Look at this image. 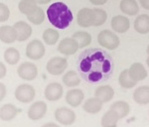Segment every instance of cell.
Wrapping results in <instances>:
<instances>
[{
  "label": "cell",
  "instance_id": "29",
  "mask_svg": "<svg viewBox=\"0 0 149 127\" xmlns=\"http://www.w3.org/2000/svg\"><path fill=\"white\" fill-rule=\"evenodd\" d=\"M4 60L9 65L18 64L19 60H20V53L15 48H8L4 52Z\"/></svg>",
  "mask_w": 149,
  "mask_h": 127
},
{
  "label": "cell",
  "instance_id": "27",
  "mask_svg": "<svg viewBox=\"0 0 149 127\" xmlns=\"http://www.w3.org/2000/svg\"><path fill=\"white\" fill-rule=\"evenodd\" d=\"M73 38L77 40L80 48H85L92 43V36H91L90 33L85 32V31H78V32H76L73 35Z\"/></svg>",
  "mask_w": 149,
  "mask_h": 127
},
{
  "label": "cell",
  "instance_id": "20",
  "mask_svg": "<svg viewBox=\"0 0 149 127\" xmlns=\"http://www.w3.org/2000/svg\"><path fill=\"white\" fill-rule=\"evenodd\" d=\"M95 96L100 99L102 102H107L111 100L114 96V90L110 85L98 87L95 92Z\"/></svg>",
  "mask_w": 149,
  "mask_h": 127
},
{
  "label": "cell",
  "instance_id": "31",
  "mask_svg": "<svg viewBox=\"0 0 149 127\" xmlns=\"http://www.w3.org/2000/svg\"><path fill=\"white\" fill-rule=\"evenodd\" d=\"M27 18H28V20L32 24H34V25H41L45 20V12L42 8L38 7L37 10H36L32 15L27 16Z\"/></svg>",
  "mask_w": 149,
  "mask_h": 127
},
{
  "label": "cell",
  "instance_id": "25",
  "mask_svg": "<svg viewBox=\"0 0 149 127\" xmlns=\"http://www.w3.org/2000/svg\"><path fill=\"white\" fill-rule=\"evenodd\" d=\"M110 109L114 110L120 118L127 116L129 114V111H130L129 104L126 101H123V100H118V101L113 102L110 106Z\"/></svg>",
  "mask_w": 149,
  "mask_h": 127
},
{
  "label": "cell",
  "instance_id": "24",
  "mask_svg": "<svg viewBox=\"0 0 149 127\" xmlns=\"http://www.w3.org/2000/svg\"><path fill=\"white\" fill-rule=\"evenodd\" d=\"M120 119L118 114L112 109H109V111H107L103 114L102 118V126L103 127H110V126H115L117 124V122Z\"/></svg>",
  "mask_w": 149,
  "mask_h": 127
},
{
  "label": "cell",
  "instance_id": "28",
  "mask_svg": "<svg viewBox=\"0 0 149 127\" xmlns=\"http://www.w3.org/2000/svg\"><path fill=\"white\" fill-rule=\"evenodd\" d=\"M118 81L121 87L127 88V90L134 87L136 85V83H137L136 81H134L130 78V76H129V74H128V69H124V71H121L118 78Z\"/></svg>",
  "mask_w": 149,
  "mask_h": 127
},
{
  "label": "cell",
  "instance_id": "11",
  "mask_svg": "<svg viewBox=\"0 0 149 127\" xmlns=\"http://www.w3.org/2000/svg\"><path fill=\"white\" fill-rule=\"evenodd\" d=\"M63 93L64 88L62 85H60L59 83H49L45 88L44 95L46 99L50 100V101H56L63 96Z\"/></svg>",
  "mask_w": 149,
  "mask_h": 127
},
{
  "label": "cell",
  "instance_id": "3",
  "mask_svg": "<svg viewBox=\"0 0 149 127\" xmlns=\"http://www.w3.org/2000/svg\"><path fill=\"white\" fill-rule=\"evenodd\" d=\"M46 49L45 46L40 40H33L27 45L26 48V56L31 60H40L44 57Z\"/></svg>",
  "mask_w": 149,
  "mask_h": 127
},
{
  "label": "cell",
  "instance_id": "40",
  "mask_svg": "<svg viewBox=\"0 0 149 127\" xmlns=\"http://www.w3.org/2000/svg\"><path fill=\"white\" fill-rule=\"evenodd\" d=\"M146 64H147V66H148V68H149V55H148V58L146 59Z\"/></svg>",
  "mask_w": 149,
  "mask_h": 127
},
{
  "label": "cell",
  "instance_id": "39",
  "mask_svg": "<svg viewBox=\"0 0 149 127\" xmlns=\"http://www.w3.org/2000/svg\"><path fill=\"white\" fill-rule=\"evenodd\" d=\"M49 126L58 127V124H56V123H46V124H44V125H43V127H49Z\"/></svg>",
  "mask_w": 149,
  "mask_h": 127
},
{
  "label": "cell",
  "instance_id": "8",
  "mask_svg": "<svg viewBox=\"0 0 149 127\" xmlns=\"http://www.w3.org/2000/svg\"><path fill=\"white\" fill-rule=\"evenodd\" d=\"M79 49H80V47H79L78 42L73 37L65 38L60 42L59 46H58V51L61 54L66 55V56H71V55L76 54Z\"/></svg>",
  "mask_w": 149,
  "mask_h": 127
},
{
  "label": "cell",
  "instance_id": "16",
  "mask_svg": "<svg viewBox=\"0 0 149 127\" xmlns=\"http://www.w3.org/2000/svg\"><path fill=\"white\" fill-rule=\"evenodd\" d=\"M14 27L17 31V41L19 42H24V41L28 40L32 35V28L25 21H19V22L15 23Z\"/></svg>",
  "mask_w": 149,
  "mask_h": 127
},
{
  "label": "cell",
  "instance_id": "9",
  "mask_svg": "<svg viewBox=\"0 0 149 127\" xmlns=\"http://www.w3.org/2000/svg\"><path fill=\"white\" fill-rule=\"evenodd\" d=\"M47 104L44 101H36L28 109V117L33 121L42 119L47 113Z\"/></svg>",
  "mask_w": 149,
  "mask_h": 127
},
{
  "label": "cell",
  "instance_id": "41",
  "mask_svg": "<svg viewBox=\"0 0 149 127\" xmlns=\"http://www.w3.org/2000/svg\"><path fill=\"white\" fill-rule=\"evenodd\" d=\"M146 52H147V54L149 55V45H148V47H147V50H146Z\"/></svg>",
  "mask_w": 149,
  "mask_h": 127
},
{
  "label": "cell",
  "instance_id": "38",
  "mask_svg": "<svg viewBox=\"0 0 149 127\" xmlns=\"http://www.w3.org/2000/svg\"><path fill=\"white\" fill-rule=\"evenodd\" d=\"M36 2H37L38 4H47L49 3V2H51L52 0H35Z\"/></svg>",
  "mask_w": 149,
  "mask_h": 127
},
{
  "label": "cell",
  "instance_id": "22",
  "mask_svg": "<svg viewBox=\"0 0 149 127\" xmlns=\"http://www.w3.org/2000/svg\"><path fill=\"white\" fill-rule=\"evenodd\" d=\"M119 8L124 14L133 16L139 12V6L135 0H121Z\"/></svg>",
  "mask_w": 149,
  "mask_h": 127
},
{
  "label": "cell",
  "instance_id": "37",
  "mask_svg": "<svg viewBox=\"0 0 149 127\" xmlns=\"http://www.w3.org/2000/svg\"><path fill=\"white\" fill-rule=\"evenodd\" d=\"M139 3L142 8L145 10H149V0H139Z\"/></svg>",
  "mask_w": 149,
  "mask_h": 127
},
{
  "label": "cell",
  "instance_id": "12",
  "mask_svg": "<svg viewBox=\"0 0 149 127\" xmlns=\"http://www.w3.org/2000/svg\"><path fill=\"white\" fill-rule=\"evenodd\" d=\"M0 41L5 44H12L17 41V31L14 26L4 25L0 27Z\"/></svg>",
  "mask_w": 149,
  "mask_h": 127
},
{
  "label": "cell",
  "instance_id": "34",
  "mask_svg": "<svg viewBox=\"0 0 149 127\" xmlns=\"http://www.w3.org/2000/svg\"><path fill=\"white\" fill-rule=\"evenodd\" d=\"M6 93H7L6 87L2 83H0V101H2L4 99V97L6 96Z\"/></svg>",
  "mask_w": 149,
  "mask_h": 127
},
{
  "label": "cell",
  "instance_id": "18",
  "mask_svg": "<svg viewBox=\"0 0 149 127\" xmlns=\"http://www.w3.org/2000/svg\"><path fill=\"white\" fill-rule=\"evenodd\" d=\"M103 102L97 97H92L86 100V102L83 105V108L86 112L91 114H97L102 110Z\"/></svg>",
  "mask_w": 149,
  "mask_h": 127
},
{
  "label": "cell",
  "instance_id": "33",
  "mask_svg": "<svg viewBox=\"0 0 149 127\" xmlns=\"http://www.w3.org/2000/svg\"><path fill=\"white\" fill-rule=\"evenodd\" d=\"M10 10L4 3H0V23L5 22L9 19Z\"/></svg>",
  "mask_w": 149,
  "mask_h": 127
},
{
  "label": "cell",
  "instance_id": "1",
  "mask_svg": "<svg viewBox=\"0 0 149 127\" xmlns=\"http://www.w3.org/2000/svg\"><path fill=\"white\" fill-rule=\"evenodd\" d=\"M50 23L58 29H66L73 21V13L63 2H55L47 9Z\"/></svg>",
  "mask_w": 149,
  "mask_h": 127
},
{
  "label": "cell",
  "instance_id": "32",
  "mask_svg": "<svg viewBox=\"0 0 149 127\" xmlns=\"http://www.w3.org/2000/svg\"><path fill=\"white\" fill-rule=\"evenodd\" d=\"M95 12V22H93V26L98 27V26H102L105 23L107 19V14L103 9L100 8H95L93 9Z\"/></svg>",
  "mask_w": 149,
  "mask_h": 127
},
{
  "label": "cell",
  "instance_id": "30",
  "mask_svg": "<svg viewBox=\"0 0 149 127\" xmlns=\"http://www.w3.org/2000/svg\"><path fill=\"white\" fill-rule=\"evenodd\" d=\"M59 37H60L59 33H58L56 30L51 29V28L46 29L44 31V33H43V40H44V42L46 43L47 45H49V46H52V45L56 44L58 42V40H59Z\"/></svg>",
  "mask_w": 149,
  "mask_h": 127
},
{
  "label": "cell",
  "instance_id": "21",
  "mask_svg": "<svg viewBox=\"0 0 149 127\" xmlns=\"http://www.w3.org/2000/svg\"><path fill=\"white\" fill-rule=\"evenodd\" d=\"M19 110L13 104H4L0 107V119L3 121H10L17 115Z\"/></svg>",
  "mask_w": 149,
  "mask_h": 127
},
{
  "label": "cell",
  "instance_id": "17",
  "mask_svg": "<svg viewBox=\"0 0 149 127\" xmlns=\"http://www.w3.org/2000/svg\"><path fill=\"white\" fill-rule=\"evenodd\" d=\"M133 99L136 103L145 105L149 103V85L136 87L133 92Z\"/></svg>",
  "mask_w": 149,
  "mask_h": 127
},
{
  "label": "cell",
  "instance_id": "2",
  "mask_svg": "<svg viewBox=\"0 0 149 127\" xmlns=\"http://www.w3.org/2000/svg\"><path fill=\"white\" fill-rule=\"evenodd\" d=\"M97 42L102 48L109 51H113L120 44V40L114 32L109 30H103L97 36Z\"/></svg>",
  "mask_w": 149,
  "mask_h": 127
},
{
  "label": "cell",
  "instance_id": "23",
  "mask_svg": "<svg viewBox=\"0 0 149 127\" xmlns=\"http://www.w3.org/2000/svg\"><path fill=\"white\" fill-rule=\"evenodd\" d=\"M19 11L26 16L32 15L37 10L38 3L35 0H21L18 5Z\"/></svg>",
  "mask_w": 149,
  "mask_h": 127
},
{
  "label": "cell",
  "instance_id": "35",
  "mask_svg": "<svg viewBox=\"0 0 149 127\" xmlns=\"http://www.w3.org/2000/svg\"><path fill=\"white\" fill-rule=\"evenodd\" d=\"M6 73H7V69L5 65L0 62V78H3L6 76Z\"/></svg>",
  "mask_w": 149,
  "mask_h": 127
},
{
  "label": "cell",
  "instance_id": "26",
  "mask_svg": "<svg viewBox=\"0 0 149 127\" xmlns=\"http://www.w3.org/2000/svg\"><path fill=\"white\" fill-rule=\"evenodd\" d=\"M63 83L69 87H74L81 83V78L74 71H69L63 76Z\"/></svg>",
  "mask_w": 149,
  "mask_h": 127
},
{
  "label": "cell",
  "instance_id": "4",
  "mask_svg": "<svg viewBox=\"0 0 149 127\" xmlns=\"http://www.w3.org/2000/svg\"><path fill=\"white\" fill-rule=\"evenodd\" d=\"M68 67L67 59L62 57H54L47 63V71L52 76H60Z\"/></svg>",
  "mask_w": 149,
  "mask_h": 127
},
{
  "label": "cell",
  "instance_id": "13",
  "mask_svg": "<svg viewBox=\"0 0 149 127\" xmlns=\"http://www.w3.org/2000/svg\"><path fill=\"white\" fill-rule=\"evenodd\" d=\"M84 98H85V94H84L83 90H79V88H73L66 93V101L72 107L80 106Z\"/></svg>",
  "mask_w": 149,
  "mask_h": 127
},
{
  "label": "cell",
  "instance_id": "5",
  "mask_svg": "<svg viewBox=\"0 0 149 127\" xmlns=\"http://www.w3.org/2000/svg\"><path fill=\"white\" fill-rule=\"evenodd\" d=\"M15 97L18 101L22 102V103H29L35 97L34 87L27 83L19 85L15 90Z\"/></svg>",
  "mask_w": 149,
  "mask_h": 127
},
{
  "label": "cell",
  "instance_id": "7",
  "mask_svg": "<svg viewBox=\"0 0 149 127\" xmlns=\"http://www.w3.org/2000/svg\"><path fill=\"white\" fill-rule=\"evenodd\" d=\"M55 119L63 125H71L76 120V113L68 107H59L55 111Z\"/></svg>",
  "mask_w": 149,
  "mask_h": 127
},
{
  "label": "cell",
  "instance_id": "15",
  "mask_svg": "<svg viewBox=\"0 0 149 127\" xmlns=\"http://www.w3.org/2000/svg\"><path fill=\"white\" fill-rule=\"evenodd\" d=\"M129 26H130V22L125 16L117 15L111 19V27L114 32L121 33V34L125 33L129 29Z\"/></svg>",
  "mask_w": 149,
  "mask_h": 127
},
{
  "label": "cell",
  "instance_id": "10",
  "mask_svg": "<svg viewBox=\"0 0 149 127\" xmlns=\"http://www.w3.org/2000/svg\"><path fill=\"white\" fill-rule=\"evenodd\" d=\"M77 22L83 28H88L91 27V26H93V22H95V12H93V9L81 8L78 12Z\"/></svg>",
  "mask_w": 149,
  "mask_h": 127
},
{
  "label": "cell",
  "instance_id": "6",
  "mask_svg": "<svg viewBox=\"0 0 149 127\" xmlns=\"http://www.w3.org/2000/svg\"><path fill=\"white\" fill-rule=\"evenodd\" d=\"M18 76L24 81H34L38 75V69L35 64L25 62L21 64L17 69Z\"/></svg>",
  "mask_w": 149,
  "mask_h": 127
},
{
  "label": "cell",
  "instance_id": "14",
  "mask_svg": "<svg viewBox=\"0 0 149 127\" xmlns=\"http://www.w3.org/2000/svg\"><path fill=\"white\" fill-rule=\"evenodd\" d=\"M128 74L132 80L136 83L145 80L147 78V71L143 67V65L140 63L132 64L130 68L128 69Z\"/></svg>",
  "mask_w": 149,
  "mask_h": 127
},
{
  "label": "cell",
  "instance_id": "36",
  "mask_svg": "<svg viewBox=\"0 0 149 127\" xmlns=\"http://www.w3.org/2000/svg\"><path fill=\"white\" fill-rule=\"evenodd\" d=\"M90 2L93 5H103V4H105L107 2V0H90Z\"/></svg>",
  "mask_w": 149,
  "mask_h": 127
},
{
  "label": "cell",
  "instance_id": "19",
  "mask_svg": "<svg viewBox=\"0 0 149 127\" xmlns=\"http://www.w3.org/2000/svg\"><path fill=\"white\" fill-rule=\"evenodd\" d=\"M134 29L139 34H148L149 33V16L142 14L136 17L134 21Z\"/></svg>",
  "mask_w": 149,
  "mask_h": 127
}]
</instances>
